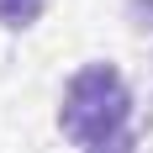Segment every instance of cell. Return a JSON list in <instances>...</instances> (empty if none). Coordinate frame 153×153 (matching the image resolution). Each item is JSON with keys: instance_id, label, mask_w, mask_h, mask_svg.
I'll return each mask as SVG.
<instances>
[{"instance_id": "obj_1", "label": "cell", "mask_w": 153, "mask_h": 153, "mask_svg": "<svg viewBox=\"0 0 153 153\" xmlns=\"http://www.w3.org/2000/svg\"><path fill=\"white\" fill-rule=\"evenodd\" d=\"M58 127H63V137H74L79 148L127 132V127H132V90H127L122 69H111V63H85V69L63 85Z\"/></svg>"}, {"instance_id": "obj_2", "label": "cell", "mask_w": 153, "mask_h": 153, "mask_svg": "<svg viewBox=\"0 0 153 153\" xmlns=\"http://www.w3.org/2000/svg\"><path fill=\"white\" fill-rule=\"evenodd\" d=\"M42 5L48 0H0V27H32V21H37V16H42Z\"/></svg>"}, {"instance_id": "obj_3", "label": "cell", "mask_w": 153, "mask_h": 153, "mask_svg": "<svg viewBox=\"0 0 153 153\" xmlns=\"http://www.w3.org/2000/svg\"><path fill=\"white\" fill-rule=\"evenodd\" d=\"M85 153H137V132L127 127V132H116V137H100V143H90Z\"/></svg>"}]
</instances>
